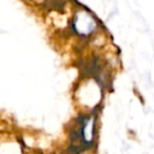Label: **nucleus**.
Here are the masks:
<instances>
[{
  "label": "nucleus",
  "mask_w": 154,
  "mask_h": 154,
  "mask_svg": "<svg viewBox=\"0 0 154 154\" xmlns=\"http://www.w3.org/2000/svg\"><path fill=\"white\" fill-rule=\"evenodd\" d=\"M45 8H50V10H55V11H64V0H47L45 1Z\"/></svg>",
  "instance_id": "obj_1"
}]
</instances>
